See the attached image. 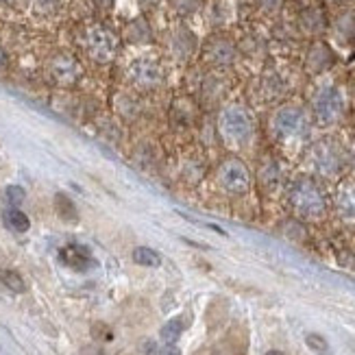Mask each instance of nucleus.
Masks as SVG:
<instances>
[{
	"label": "nucleus",
	"mask_w": 355,
	"mask_h": 355,
	"mask_svg": "<svg viewBox=\"0 0 355 355\" xmlns=\"http://www.w3.org/2000/svg\"><path fill=\"white\" fill-rule=\"evenodd\" d=\"M290 203L294 207V212H297L301 218H307V220L320 218L325 214V210H327L325 194L320 192V188L309 179H301L292 185Z\"/></svg>",
	"instance_id": "1"
},
{
	"label": "nucleus",
	"mask_w": 355,
	"mask_h": 355,
	"mask_svg": "<svg viewBox=\"0 0 355 355\" xmlns=\"http://www.w3.org/2000/svg\"><path fill=\"white\" fill-rule=\"evenodd\" d=\"M220 133H223V138L231 144H246L251 138H253V131H255V125H253V118L251 113L240 107V105H229L223 109L220 113Z\"/></svg>",
	"instance_id": "2"
},
{
	"label": "nucleus",
	"mask_w": 355,
	"mask_h": 355,
	"mask_svg": "<svg viewBox=\"0 0 355 355\" xmlns=\"http://www.w3.org/2000/svg\"><path fill=\"white\" fill-rule=\"evenodd\" d=\"M273 131L281 140H303L309 133V118L301 107H281L273 118Z\"/></svg>",
	"instance_id": "3"
},
{
	"label": "nucleus",
	"mask_w": 355,
	"mask_h": 355,
	"mask_svg": "<svg viewBox=\"0 0 355 355\" xmlns=\"http://www.w3.org/2000/svg\"><path fill=\"white\" fill-rule=\"evenodd\" d=\"M312 107L316 113V120L322 125L338 122L345 113V94L338 90L336 85H325L316 92Z\"/></svg>",
	"instance_id": "4"
},
{
	"label": "nucleus",
	"mask_w": 355,
	"mask_h": 355,
	"mask_svg": "<svg viewBox=\"0 0 355 355\" xmlns=\"http://www.w3.org/2000/svg\"><path fill=\"white\" fill-rule=\"evenodd\" d=\"M85 48L94 62L109 64L118 55V37L105 26H90L85 33Z\"/></svg>",
	"instance_id": "5"
},
{
	"label": "nucleus",
	"mask_w": 355,
	"mask_h": 355,
	"mask_svg": "<svg viewBox=\"0 0 355 355\" xmlns=\"http://www.w3.org/2000/svg\"><path fill=\"white\" fill-rule=\"evenodd\" d=\"M309 164L312 168L325 176H336L345 166L343 151L338 149V144L334 142H318L312 153H309Z\"/></svg>",
	"instance_id": "6"
},
{
	"label": "nucleus",
	"mask_w": 355,
	"mask_h": 355,
	"mask_svg": "<svg viewBox=\"0 0 355 355\" xmlns=\"http://www.w3.org/2000/svg\"><path fill=\"white\" fill-rule=\"evenodd\" d=\"M218 181L229 194H244L251 188V174L240 159H227L218 170Z\"/></svg>",
	"instance_id": "7"
},
{
	"label": "nucleus",
	"mask_w": 355,
	"mask_h": 355,
	"mask_svg": "<svg viewBox=\"0 0 355 355\" xmlns=\"http://www.w3.org/2000/svg\"><path fill=\"white\" fill-rule=\"evenodd\" d=\"M129 79L140 87H157L164 81V70L151 57H140L129 66Z\"/></svg>",
	"instance_id": "8"
},
{
	"label": "nucleus",
	"mask_w": 355,
	"mask_h": 355,
	"mask_svg": "<svg viewBox=\"0 0 355 355\" xmlns=\"http://www.w3.org/2000/svg\"><path fill=\"white\" fill-rule=\"evenodd\" d=\"M83 75L79 62L70 55H57L51 62V77L59 85H75Z\"/></svg>",
	"instance_id": "9"
},
{
	"label": "nucleus",
	"mask_w": 355,
	"mask_h": 355,
	"mask_svg": "<svg viewBox=\"0 0 355 355\" xmlns=\"http://www.w3.org/2000/svg\"><path fill=\"white\" fill-rule=\"evenodd\" d=\"M59 257H62V262L68 266V268H72V271H87L94 264L90 251H87L85 246H79V244L64 246L62 253H59Z\"/></svg>",
	"instance_id": "10"
},
{
	"label": "nucleus",
	"mask_w": 355,
	"mask_h": 355,
	"mask_svg": "<svg viewBox=\"0 0 355 355\" xmlns=\"http://www.w3.org/2000/svg\"><path fill=\"white\" fill-rule=\"evenodd\" d=\"M338 210L347 220H355V185L347 183L338 194Z\"/></svg>",
	"instance_id": "11"
},
{
	"label": "nucleus",
	"mask_w": 355,
	"mask_h": 355,
	"mask_svg": "<svg viewBox=\"0 0 355 355\" xmlns=\"http://www.w3.org/2000/svg\"><path fill=\"white\" fill-rule=\"evenodd\" d=\"M3 218H5V225L18 233H24V231H28V227H31V220H28V216L24 212H20L18 207H7L3 212Z\"/></svg>",
	"instance_id": "12"
},
{
	"label": "nucleus",
	"mask_w": 355,
	"mask_h": 355,
	"mask_svg": "<svg viewBox=\"0 0 355 355\" xmlns=\"http://www.w3.org/2000/svg\"><path fill=\"white\" fill-rule=\"evenodd\" d=\"M207 55H210V59H212L214 64L225 66V64L233 62V46H231L229 42H225V39H216L210 46V51H207Z\"/></svg>",
	"instance_id": "13"
},
{
	"label": "nucleus",
	"mask_w": 355,
	"mask_h": 355,
	"mask_svg": "<svg viewBox=\"0 0 355 355\" xmlns=\"http://www.w3.org/2000/svg\"><path fill=\"white\" fill-rule=\"evenodd\" d=\"M133 262L140 266H149V268H157L161 264V255L151 246H138L133 248Z\"/></svg>",
	"instance_id": "14"
},
{
	"label": "nucleus",
	"mask_w": 355,
	"mask_h": 355,
	"mask_svg": "<svg viewBox=\"0 0 355 355\" xmlns=\"http://www.w3.org/2000/svg\"><path fill=\"white\" fill-rule=\"evenodd\" d=\"M183 329H185L183 318H170L164 327H161V340H164L166 345H174L176 340L181 338Z\"/></svg>",
	"instance_id": "15"
},
{
	"label": "nucleus",
	"mask_w": 355,
	"mask_h": 355,
	"mask_svg": "<svg viewBox=\"0 0 355 355\" xmlns=\"http://www.w3.org/2000/svg\"><path fill=\"white\" fill-rule=\"evenodd\" d=\"M260 179L266 188H277L281 183V170L277 166V161H266L260 170Z\"/></svg>",
	"instance_id": "16"
},
{
	"label": "nucleus",
	"mask_w": 355,
	"mask_h": 355,
	"mask_svg": "<svg viewBox=\"0 0 355 355\" xmlns=\"http://www.w3.org/2000/svg\"><path fill=\"white\" fill-rule=\"evenodd\" d=\"M55 205H57L59 216H62L64 220H68V223H77V207L66 194H57L55 197Z\"/></svg>",
	"instance_id": "17"
},
{
	"label": "nucleus",
	"mask_w": 355,
	"mask_h": 355,
	"mask_svg": "<svg viewBox=\"0 0 355 355\" xmlns=\"http://www.w3.org/2000/svg\"><path fill=\"white\" fill-rule=\"evenodd\" d=\"M0 284H3L7 290L16 292V294H20V292L26 290L24 279H22L16 271H0Z\"/></svg>",
	"instance_id": "18"
},
{
	"label": "nucleus",
	"mask_w": 355,
	"mask_h": 355,
	"mask_svg": "<svg viewBox=\"0 0 355 355\" xmlns=\"http://www.w3.org/2000/svg\"><path fill=\"white\" fill-rule=\"evenodd\" d=\"M305 345L312 349L314 353H318V355H331L329 343L320 334H307L305 336Z\"/></svg>",
	"instance_id": "19"
},
{
	"label": "nucleus",
	"mask_w": 355,
	"mask_h": 355,
	"mask_svg": "<svg viewBox=\"0 0 355 355\" xmlns=\"http://www.w3.org/2000/svg\"><path fill=\"white\" fill-rule=\"evenodd\" d=\"M7 199H9V203H11L13 207H18L20 203H24L26 192H24L20 185H9V188H7Z\"/></svg>",
	"instance_id": "20"
},
{
	"label": "nucleus",
	"mask_w": 355,
	"mask_h": 355,
	"mask_svg": "<svg viewBox=\"0 0 355 355\" xmlns=\"http://www.w3.org/2000/svg\"><path fill=\"white\" fill-rule=\"evenodd\" d=\"M142 353L144 355H157L159 351H157V343H155V340H144V343H142Z\"/></svg>",
	"instance_id": "21"
},
{
	"label": "nucleus",
	"mask_w": 355,
	"mask_h": 355,
	"mask_svg": "<svg viewBox=\"0 0 355 355\" xmlns=\"http://www.w3.org/2000/svg\"><path fill=\"white\" fill-rule=\"evenodd\" d=\"M157 355H181V349L176 345H166L164 349H159Z\"/></svg>",
	"instance_id": "22"
},
{
	"label": "nucleus",
	"mask_w": 355,
	"mask_h": 355,
	"mask_svg": "<svg viewBox=\"0 0 355 355\" xmlns=\"http://www.w3.org/2000/svg\"><path fill=\"white\" fill-rule=\"evenodd\" d=\"M57 3H59V0H35V5L42 7V9H53Z\"/></svg>",
	"instance_id": "23"
},
{
	"label": "nucleus",
	"mask_w": 355,
	"mask_h": 355,
	"mask_svg": "<svg viewBox=\"0 0 355 355\" xmlns=\"http://www.w3.org/2000/svg\"><path fill=\"white\" fill-rule=\"evenodd\" d=\"M7 64V53L3 51V48H0V68H3Z\"/></svg>",
	"instance_id": "24"
},
{
	"label": "nucleus",
	"mask_w": 355,
	"mask_h": 355,
	"mask_svg": "<svg viewBox=\"0 0 355 355\" xmlns=\"http://www.w3.org/2000/svg\"><path fill=\"white\" fill-rule=\"evenodd\" d=\"M266 355H286V353H281V351H277V349H273V351H268Z\"/></svg>",
	"instance_id": "25"
},
{
	"label": "nucleus",
	"mask_w": 355,
	"mask_h": 355,
	"mask_svg": "<svg viewBox=\"0 0 355 355\" xmlns=\"http://www.w3.org/2000/svg\"><path fill=\"white\" fill-rule=\"evenodd\" d=\"M11 3V0H0V5H9Z\"/></svg>",
	"instance_id": "26"
},
{
	"label": "nucleus",
	"mask_w": 355,
	"mask_h": 355,
	"mask_svg": "<svg viewBox=\"0 0 355 355\" xmlns=\"http://www.w3.org/2000/svg\"><path fill=\"white\" fill-rule=\"evenodd\" d=\"M353 161H355V149H353Z\"/></svg>",
	"instance_id": "27"
}]
</instances>
